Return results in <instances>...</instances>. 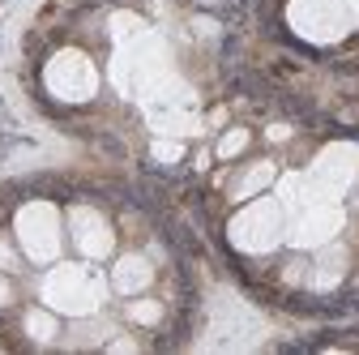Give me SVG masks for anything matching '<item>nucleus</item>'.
<instances>
[{
	"instance_id": "obj_1",
	"label": "nucleus",
	"mask_w": 359,
	"mask_h": 355,
	"mask_svg": "<svg viewBox=\"0 0 359 355\" xmlns=\"http://www.w3.org/2000/svg\"><path fill=\"white\" fill-rule=\"evenodd\" d=\"M39 295L60 317H90L103 308L107 291H103V279H95L81 261H52V270L43 274Z\"/></svg>"
},
{
	"instance_id": "obj_2",
	"label": "nucleus",
	"mask_w": 359,
	"mask_h": 355,
	"mask_svg": "<svg viewBox=\"0 0 359 355\" xmlns=\"http://www.w3.org/2000/svg\"><path fill=\"white\" fill-rule=\"evenodd\" d=\"M13 240L30 265H52L65 253V214L52 201H26L13 218Z\"/></svg>"
},
{
	"instance_id": "obj_3",
	"label": "nucleus",
	"mask_w": 359,
	"mask_h": 355,
	"mask_svg": "<svg viewBox=\"0 0 359 355\" xmlns=\"http://www.w3.org/2000/svg\"><path fill=\"white\" fill-rule=\"evenodd\" d=\"M231 244L240 253H274L283 240H287V214L278 201H269V197H252L236 218H231V227H227Z\"/></svg>"
},
{
	"instance_id": "obj_4",
	"label": "nucleus",
	"mask_w": 359,
	"mask_h": 355,
	"mask_svg": "<svg viewBox=\"0 0 359 355\" xmlns=\"http://www.w3.org/2000/svg\"><path fill=\"white\" fill-rule=\"evenodd\" d=\"M43 81H48V91L60 103H86V99H95V91H99V69H95V60H90L86 52L65 48V52H56L48 60Z\"/></svg>"
},
{
	"instance_id": "obj_5",
	"label": "nucleus",
	"mask_w": 359,
	"mask_h": 355,
	"mask_svg": "<svg viewBox=\"0 0 359 355\" xmlns=\"http://www.w3.org/2000/svg\"><path fill=\"white\" fill-rule=\"evenodd\" d=\"M287 22L308 43H338L351 30V18H346V9L338 0H291Z\"/></svg>"
},
{
	"instance_id": "obj_6",
	"label": "nucleus",
	"mask_w": 359,
	"mask_h": 355,
	"mask_svg": "<svg viewBox=\"0 0 359 355\" xmlns=\"http://www.w3.org/2000/svg\"><path fill=\"white\" fill-rule=\"evenodd\" d=\"M65 232H69L73 248L81 253V261H107L116 253V227L95 206H73L65 218Z\"/></svg>"
},
{
	"instance_id": "obj_7",
	"label": "nucleus",
	"mask_w": 359,
	"mask_h": 355,
	"mask_svg": "<svg viewBox=\"0 0 359 355\" xmlns=\"http://www.w3.org/2000/svg\"><path fill=\"white\" fill-rule=\"evenodd\" d=\"M359 180V146L351 142H334L317 154V163H312V185H317L321 197H342L351 193Z\"/></svg>"
},
{
	"instance_id": "obj_8",
	"label": "nucleus",
	"mask_w": 359,
	"mask_h": 355,
	"mask_svg": "<svg viewBox=\"0 0 359 355\" xmlns=\"http://www.w3.org/2000/svg\"><path fill=\"white\" fill-rule=\"evenodd\" d=\"M342 227V214L330 206V201H321V206H308L299 218H295V227L287 232L291 236V244H299V248H321V244H330V236Z\"/></svg>"
},
{
	"instance_id": "obj_9",
	"label": "nucleus",
	"mask_w": 359,
	"mask_h": 355,
	"mask_svg": "<svg viewBox=\"0 0 359 355\" xmlns=\"http://www.w3.org/2000/svg\"><path fill=\"white\" fill-rule=\"evenodd\" d=\"M154 283V261L146 253H120L111 261V291L116 295H146Z\"/></svg>"
},
{
	"instance_id": "obj_10",
	"label": "nucleus",
	"mask_w": 359,
	"mask_h": 355,
	"mask_svg": "<svg viewBox=\"0 0 359 355\" xmlns=\"http://www.w3.org/2000/svg\"><path fill=\"white\" fill-rule=\"evenodd\" d=\"M269 185H274V163H269V159H257V163H248V167L240 171V180H231V197H236V201H252V197H261Z\"/></svg>"
},
{
	"instance_id": "obj_11",
	"label": "nucleus",
	"mask_w": 359,
	"mask_h": 355,
	"mask_svg": "<svg viewBox=\"0 0 359 355\" xmlns=\"http://www.w3.org/2000/svg\"><path fill=\"white\" fill-rule=\"evenodd\" d=\"M22 334L30 338V342H39V347H48V342H56L60 338V313L56 308H30V313L22 317Z\"/></svg>"
},
{
	"instance_id": "obj_12",
	"label": "nucleus",
	"mask_w": 359,
	"mask_h": 355,
	"mask_svg": "<svg viewBox=\"0 0 359 355\" xmlns=\"http://www.w3.org/2000/svg\"><path fill=\"white\" fill-rule=\"evenodd\" d=\"M252 150V128H244V124H236V128H227L222 138L214 142V159H222V163H231V159H244Z\"/></svg>"
},
{
	"instance_id": "obj_13",
	"label": "nucleus",
	"mask_w": 359,
	"mask_h": 355,
	"mask_svg": "<svg viewBox=\"0 0 359 355\" xmlns=\"http://www.w3.org/2000/svg\"><path fill=\"white\" fill-rule=\"evenodd\" d=\"M124 317L133 326H142V330H154L163 321V304L150 300V295H128V308H124Z\"/></svg>"
},
{
	"instance_id": "obj_14",
	"label": "nucleus",
	"mask_w": 359,
	"mask_h": 355,
	"mask_svg": "<svg viewBox=\"0 0 359 355\" xmlns=\"http://www.w3.org/2000/svg\"><path fill=\"white\" fill-rule=\"evenodd\" d=\"M0 270H5V274L22 270V248H18V240L9 232H0Z\"/></svg>"
},
{
	"instance_id": "obj_15",
	"label": "nucleus",
	"mask_w": 359,
	"mask_h": 355,
	"mask_svg": "<svg viewBox=\"0 0 359 355\" xmlns=\"http://www.w3.org/2000/svg\"><path fill=\"white\" fill-rule=\"evenodd\" d=\"M18 300V287H13V274H5L0 270V308H9Z\"/></svg>"
},
{
	"instance_id": "obj_16",
	"label": "nucleus",
	"mask_w": 359,
	"mask_h": 355,
	"mask_svg": "<svg viewBox=\"0 0 359 355\" xmlns=\"http://www.w3.org/2000/svg\"><path fill=\"white\" fill-rule=\"evenodd\" d=\"M180 154H184V150H180V142H154V159H163V163H175Z\"/></svg>"
},
{
	"instance_id": "obj_17",
	"label": "nucleus",
	"mask_w": 359,
	"mask_h": 355,
	"mask_svg": "<svg viewBox=\"0 0 359 355\" xmlns=\"http://www.w3.org/2000/svg\"><path fill=\"white\" fill-rule=\"evenodd\" d=\"M111 351H137V342H133V338H116V342H107Z\"/></svg>"
},
{
	"instance_id": "obj_18",
	"label": "nucleus",
	"mask_w": 359,
	"mask_h": 355,
	"mask_svg": "<svg viewBox=\"0 0 359 355\" xmlns=\"http://www.w3.org/2000/svg\"><path fill=\"white\" fill-rule=\"evenodd\" d=\"M351 201H355V210H359V180H355V197H351Z\"/></svg>"
},
{
	"instance_id": "obj_19",
	"label": "nucleus",
	"mask_w": 359,
	"mask_h": 355,
	"mask_svg": "<svg viewBox=\"0 0 359 355\" xmlns=\"http://www.w3.org/2000/svg\"><path fill=\"white\" fill-rule=\"evenodd\" d=\"M197 5H205V9H210V5H222V0H197Z\"/></svg>"
}]
</instances>
